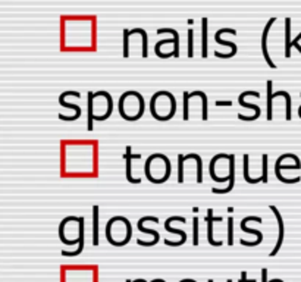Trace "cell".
Segmentation results:
<instances>
[{
	"instance_id": "cell-2",
	"label": "cell",
	"mask_w": 301,
	"mask_h": 282,
	"mask_svg": "<svg viewBox=\"0 0 301 282\" xmlns=\"http://www.w3.org/2000/svg\"><path fill=\"white\" fill-rule=\"evenodd\" d=\"M66 95H74V97L80 98L81 94L78 93V92H65V93H62L59 95V103H60L62 106H65V107H72V109H75L77 115H75V118H72V116H65V115H60V113H59V118H60L62 121H77V119L81 116V109H80L77 104H66V103H65V97H66Z\"/></svg>"
},
{
	"instance_id": "cell-19",
	"label": "cell",
	"mask_w": 301,
	"mask_h": 282,
	"mask_svg": "<svg viewBox=\"0 0 301 282\" xmlns=\"http://www.w3.org/2000/svg\"><path fill=\"white\" fill-rule=\"evenodd\" d=\"M249 159H250V156L249 154H244L243 156V166H244V180L249 183V184H257V183H261V177H258V178H251L250 175H249Z\"/></svg>"
},
{
	"instance_id": "cell-35",
	"label": "cell",
	"mask_w": 301,
	"mask_h": 282,
	"mask_svg": "<svg viewBox=\"0 0 301 282\" xmlns=\"http://www.w3.org/2000/svg\"><path fill=\"white\" fill-rule=\"evenodd\" d=\"M231 101H216V106H231Z\"/></svg>"
},
{
	"instance_id": "cell-30",
	"label": "cell",
	"mask_w": 301,
	"mask_h": 282,
	"mask_svg": "<svg viewBox=\"0 0 301 282\" xmlns=\"http://www.w3.org/2000/svg\"><path fill=\"white\" fill-rule=\"evenodd\" d=\"M128 39H129V31L128 30H124V56L128 57L129 54V47H128Z\"/></svg>"
},
{
	"instance_id": "cell-13",
	"label": "cell",
	"mask_w": 301,
	"mask_h": 282,
	"mask_svg": "<svg viewBox=\"0 0 301 282\" xmlns=\"http://www.w3.org/2000/svg\"><path fill=\"white\" fill-rule=\"evenodd\" d=\"M238 101H240V104L241 106H244V107H250V109H254L256 110V113L253 115V116H244V115H238V118L241 119V121H254V119H257L258 116H260V107L258 106H256V104H251V103H246V100L244 98H238Z\"/></svg>"
},
{
	"instance_id": "cell-7",
	"label": "cell",
	"mask_w": 301,
	"mask_h": 282,
	"mask_svg": "<svg viewBox=\"0 0 301 282\" xmlns=\"http://www.w3.org/2000/svg\"><path fill=\"white\" fill-rule=\"evenodd\" d=\"M235 186V154H229V186L223 189L220 188H212V191L215 194H225L232 191V188Z\"/></svg>"
},
{
	"instance_id": "cell-38",
	"label": "cell",
	"mask_w": 301,
	"mask_h": 282,
	"mask_svg": "<svg viewBox=\"0 0 301 282\" xmlns=\"http://www.w3.org/2000/svg\"><path fill=\"white\" fill-rule=\"evenodd\" d=\"M207 282H213V281H212V280H209V281H207Z\"/></svg>"
},
{
	"instance_id": "cell-26",
	"label": "cell",
	"mask_w": 301,
	"mask_h": 282,
	"mask_svg": "<svg viewBox=\"0 0 301 282\" xmlns=\"http://www.w3.org/2000/svg\"><path fill=\"white\" fill-rule=\"evenodd\" d=\"M190 93L184 92V121L190 119V107H188V101H190Z\"/></svg>"
},
{
	"instance_id": "cell-27",
	"label": "cell",
	"mask_w": 301,
	"mask_h": 282,
	"mask_svg": "<svg viewBox=\"0 0 301 282\" xmlns=\"http://www.w3.org/2000/svg\"><path fill=\"white\" fill-rule=\"evenodd\" d=\"M228 244H234V219L228 218Z\"/></svg>"
},
{
	"instance_id": "cell-25",
	"label": "cell",
	"mask_w": 301,
	"mask_h": 282,
	"mask_svg": "<svg viewBox=\"0 0 301 282\" xmlns=\"http://www.w3.org/2000/svg\"><path fill=\"white\" fill-rule=\"evenodd\" d=\"M261 183H267V154L261 156Z\"/></svg>"
},
{
	"instance_id": "cell-18",
	"label": "cell",
	"mask_w": 301,
	"mask_h": 282,
	"mask_svg": "<svg viewBox=\"0 0 301 282\" xmlns=\"http://www.w3.org/2000/svg\"><path fill=\"white\" fill-rule=\"evenodd\" d=\"M188 159H196V160H197V183L201 184V183H203V160H201L200 154H197V153H190V154L184 156V160H188Z\"/></svg>"
},
{
	"instance_id": "cell-4",
	"label": "cell",
	"mask_w": 301,
	"mask_h": 282,
	"mask_svg": "<svg viewBox=\"0 0 301 282\" xmlns=\"http://www.w3.org/2000/svg\"><path fill=\"white\" fill-rule=\"evenodd\" d=\"M222 221H223L222 218H213V210L207 209V216H206V222H207V241L213 247H220L223 244L222 241H215L213 239V222H222Z\"/></svg>"
},
{
	"instance_id": "cell-34",
	"label": "cell",
	"mask_w": 301,
	"mask_h": 282,
	"mask_svg": "<svg viewBox=\"0 0 301 282\" xmlns=\"http://www.w3.org/2000/svg\"><path fill=\"white\" fill-rule=\"evenodd\" d=\"M261 281L267 282V269H261Z\"/></svg>"
},
{
	"instance_id": "cell-37",
	"label": "cell",
	"mask_w": 301,
	"mask_h": 282,
	"mask_svg": "<svg viewBox=\"0 0 301 282\" xmlns=\"http://www.w3.org/2000/svg\"><path fill=\"white\" fill-rule=\"evenodd\" d=\"M226 282H232V281H231V280H228V281H226Z\"/></svg>"
},
{
	"instance_id": "cell-8",
	"label": "cell",
	"mask_w": 301,
	"mask_h": 282,
	"mask_svg": "<svg viewBox=\"0 0 301 282\" xmlns=\"http://www.w3.org/2000/svg\"><path fill=\"white\" fill-rule=\"evenodd\" d=\"M223 33V30H219L217 33H216V36H215V40H216V43H219V45H222V46H229L231 47V53H228V54H222V53H219V51H216L215 53V56L216 57H232V56H235V53H237V45L235 43H232V42H226V40H222L220 39V34Z\"/></svg>"
},
{
	"instance_id": "cell-36",
	"label": "cell",
	"mask_w": 301,
	"mask_h": 282,
	"mask_svg": "<svg viewBox=\"0 0 301 282\" xmlns=\"http://www.w3.org/2000/svg\"><path fill=\"white\" fill-rule=\"evenodd\" d=\"M267 282H284V281H282V280H270V281Z\"/></svg>"
},
{
	"instance_id": "cell-39",
	"label": "cell",
	"mask_w": 301,
	"mask_h": 282,
	"mask_svg": "<svg viewBox=\"0 0 301 282\" xmlns=\"http://www.w3.org/2000/svg\"><path fill=\"white\" fill-rule=\"evenodd\" d=\"M127 282H132V281H129V280H128V281H127Z\"/></svg>"
},
{
	"instance_id": "cell-10",
	"label": "cell",
	"mask_w": 301,
	"mask_h": 282,
	"mask_svg": "<svg viewBox=\"0 0 301 282\" xmlns=\"http://www.w3.org/2000/svg\"><path fill=\"white\" fill-rule=\"evenodd\" d=\"M229 159V154H225V153H219V154H216V156H213L212 157V160H210V178L213 180V181H216V183H226V181H229V177H225V178H219V177H216V174H215V166H216V162L219 160V159Z\"/></svg>"
},
{
	"instance_id": "cell-33",
	"label": "cell",
	"mask_w": 301,
	"mask_h": 282,
	"mask_svg": "<svg viewBox=\"0 0 301 282\" xmlns=\"http://www.w3.org/2000/svg\"><path fill=\"white\" fill-rule=\"evenodd\" d=\"M240 282H257V281H256V280H247V274L243 272V274H241V281Z\"/></svg>"
},
{
	"instance_id": "cell-29",
	"label": "cell",
	"mask_w": 301,
	"mask_h": 282,
	"mask_svg": "<svg viewBox=\"0 0 301 282\" xmlns=\"http://www.w3.org/2000/svg\"><path fill=\"white\" fill-rule=\"evenodd\" d=\"M194 222V235H193V244L194 245H199L200 239H199V218H194L193 219Z\"/></svg>"
},
{
	"instance_id": "cell-16",
	"label": "cell",
	"mask_w": 301,
	"mask_h": 282,
	"mask_svg": "<svg viewBox=\"0 0 301 282\" xmlns=\"http://www.w3.org/2000/svg\"><path fill=\"white\" fill-rule=\"evenodd\" d=\"M201 56H207V19H201Z\"/></svg>"
},
{
	"instance_id": "cell-28",
	"label": "cell",
	"mask_w": 301,
	"mask_h": 282,
	"mask_svg": "<svg viewBox=\"0 0 301 282\" xmlns=\"http://www.w3.org/2000/svg\"><path fill=\"white\" fill-rule=\"evenodd\" d=\"M182 165H184V154H178V183H182V181H184Z\"/></svg>"
},
{
	"instance_id": "cell-14",
	"label": "cell",
	"mask_w": 301,
	"mask_h": 282,
	"mask_svg": "<svg viewBox=\"0 0 301 282\" xmlns=\"http://www.w3.org/2000/svg\"><path fill=\"white\" fill-rule=\"evenodd\" d=\"M291 56V19H285V57Z\"/></svg>"
},
{
	"instance_id": "cell-11",
	"label": "cell",
	"mask_w": 301,
	"mask_h": 282,
	"mask_svg": "<svg viewBox=\"0 0 301 282\" xmlns=\"http://www.w3.org/2000/svg\"><path fill=\"white\" fill-rule=\"evenodd\" d=\"M80 231H78V238H80V247L75 250V251H62V254L63 256H78L81 251H83V248H84V218H80Z\"/></svg>"
},
{
	"instance_id": "cell-3",
	"label": "cell",
	"mask_w": 301,
	"mask_h": 282,
	"mask_svg": "<svg viewBox=\"0 0 301 282\" xmlns=\"http://www.w3.org/2000/svg\"><path fill=\"white\" fill-rule=\"evenodd\" d=\"M124 159L127 160V172H125L127 180H128L131 184H138V183H141V178H134V177H132V172H131L132 160H134V159H141V154H134V153H131V145H128V147H127V153L124 154Z\"/></svg>"
},
{
	"instance_id": "cell-15",
	"label": "cell",
	"mask_w": 301,
	"mask_h": 282,
	"mask_svg": "<svg viewBox=\"0 0 301 282\" xmlns=\"http://www.w3.org/2000/svg\"><path fill=\"white\" fill-rule=\"evenodd\" d=\"M93 244H99V206L93 207Z\"/></svg>"
},
{
	"instance_id": "cell-40",
	"label": "cell",
	"mask_w": 301,
	"mask_h": 282,
	"mask_svg": "<svg viewBox=\"0 0 301 282\" xmlns=\"http://www.w3.org/2000/svg\"><path fill=\"white\" fill-rule=\"evenodd\" d=\"M300 95H301V94H300Z\"/></svg>"
},
{
	"instance_id": "cell-1",
	"label": "cell",
	"mask_w": 301,
	"mask_h": 282,
	"mask_svg": "<svg viewBox=\"0 0 301 282\" xmlns=\"http://www.w3.org/2000/svg\"><path fill=\"white\" fill-rule=\"evenodd\" d=\"M173 221H179V222H182V224H185L187 221H185V218H179V216H172V218H169L166 222H165V230L168 231V233H172V234H178L181 235V239L178 241V242H172V241H169V239H165V244L166 245H172V247H176V245H182L185 241H187V235H185V233L184 231H181V230H176V228H172L171 227V222H173Z\"/></svg>"
},
{
	"instance_id": "cell-24",
	"label": "cell",
	"mask_w": 301,
	"mask_h": 282,
	"mask_svg": "<svg viewBox=\"0 0 301 282\" xmlns=\"http://www.w3.org/2000/svg\"><path fill=\"white\" fill-rule=\"evenodd\" d=\"M276 95H284L285 97V100H287V121H290L291 119V97H290V94L287 93V92H278V93L273 94V98L276 97Z\"/></svg>"
},
{
	"instance_id": "cell-23",
	"label": "cell",
	"mask_w": 301,
	"mask_h": 282,
	"mask_svg": "<svg viewBox=\"0 0 301 282\" xmlns=\"http://www.w3.org/2000/svg\"><path fill=\"white\" fill-rule=\"evenodd\" d=\"M193 95H199V97H201V101H203V115H201V119L206 121V119H207V97H206V94L203 93V92L190 93V97H193Z\"/></svg>"
},
{
	"instance_id": "cell-22",
	"label": "cell",
	"mask_w": 301,
	"mask_h": 282,
	"mask_svg": "<svg viewBox=\"0 0 301 282\" xmlns=\"http://www.w3.org/2000/svg\"><path fill=\"white\" fill-rule=\"evenodd\" d=\"M131 34H141V37H143V57H146L147 56V34H146V31L143 28H134L129 31V36Z\"/></svg>"
},
{
	"instance_id": "cell-12",
	"label": "cell",
	"mask_w": 301,
	"mask_h": 282,
	"mask_svg": "<svg viewBox=\"0 0 301 282\" xmlns=\"http://www.w3.org/2000/svg\"><path fill=\"white\" fill-rule=\"evenodd\" d=\"M94 98H96V94L93 92L88 93V122H87V130L88 131H93V124H94V112H93V107H94Z\"/></svg>"
},
{
	"instance_id": "cell-21",
	"label": "cell",
	"mask_w": 301,
	"mask_h": 282,
	"mask_svg": "<svg viewBox=\"0 0 301 282\" xmlns=\"http://www.w3.org/2000/svg\"><path fill=\"white\" fill-rule=\"evenodd\" d=\"M163 33H171V34H173V40H175V43H173V47H175V50H173V57H178L179 56V34L175 31V30H172V28H162V30H159L157 31V34H163Z\"/></svg>"
},
{
	"instance_id": "cell-32",
	"label": "cell",
	"mask_w": 301,
	"mask_h": 282,
	"mask_svg": "<svg viewBox=\"0 0 301 282\" xmlns=\"http://www.w3.org/2000/svg\"><path fill=\"white\" fill-rule=\"evenodd\" d=\"M300 40H301V33L299 34V36H297V37H296V39H294V40H293V42H291V47H296V48H297V50H299V51L301 53V46L299 45V42H300Z\"/></svg>"
},
{
	"instance_id": "cell-20",
	"label": "cell",
	"mask_w": 301,
	"mask_h": 282,
	"mask_svg": "<svg viewBox=\"0 0 301 282\" xmlns=\"http://www.w3.org/2000/svg\"><path fill=\"white\" fill-rule=\"evenodd\" d=\"M272 87H273V83L269 80L267 84H266V89H267V121H272V119H273V113H272V103H273Z\"/></svg>"
},
{
	"instance_id": "cell-6",
	"label": "cell",
	"mask_w": 301,
	"mask_h": 282,
	"mask_svg": "<svg viewBox=\"0 0 301 282\" xmlns=\"http://www.w3.org/2000/svg\"><path fill=\"white\" fill-rule=\"evenodd\" d=\"M270 210L275 213L276 216V221H278V227H279V235H278V241H276V245L273 247V250L270 251V256H276L278 251L281 250V245H282V241H284V221H282V216H281V212L275 207V206H270Z\"/></svg>"
},
{
	"instance_id": "cell-5",
	"label": "cell",
	"mask_w": 301,
	"mask_h": 282,
	"mask_svg": "<svg viewBox=\"0 0 301 282\" xmlns=\"http://www.w3.org/2000/svg\"><path fill=\"white\" fill-rule=\"evenodd\" d=\"M276 21V18H270L269 19V22L266 24V27H264V30H263V37H261V50H263V54H264V60H266V63L270 66V68H276V65L272 62V59H270V56H269V53H267V34H269V30H270V27L273 25V22Z\"/></svg>"
},
{
	"instance_id": "cell-31",
	"label": "cell",
	"mask_w": 301,
	"mask_h": 282,
	"mask_svg": "<svg viewBox=\"0 0 301 282\" xmlns=\"http://www.w3.org/2000/svg\"><path fill=\"white\" fill-rule=\"evenodd\" d=\"M194 31L188 30V57H193V43H194Z\"/></svg>"
},
{
	"instance_id": "cell-9",
	"label": "cell",
	"mask_w": 301,
	"mask_h": 282,
	"mask_svg": "<svg viewBox=\"0 0 301 282\" xmlns=\"http://www.w3.org/2000/svg\"><path fill=\"white\" fill-rule=\"evenodd\" d=\"M247 221L246 219H243L241 221V230L244 231V233H249V234H253V235H257V241H254V242H247L246 239H241L240 241V244L241 245H247V247H254V245H258L261 241H263V234L258 231V230H253V228H247Z\"/></svg>"
},
{
	"instance_id": "cell-17",
	"label": "cell",
	"mask_w": 301,
	"mask_h": 282,
	"mask_svg": "<svg viewBox=\"0 0 301 282\" xmlns=\"http://www.w3.org/2000/svg\"><path fill=\"white\" fill-rule=\"evenodd\" d=\"M147 221H151V222H159V219L157 218H151V216H144V218H141L140 221H138V230L141 231V233H144V234H150V235H154L157 239H159V234H157V231H153V230H147L146 227H144V222H147Z\"/></svg>"
}]
</instances>
